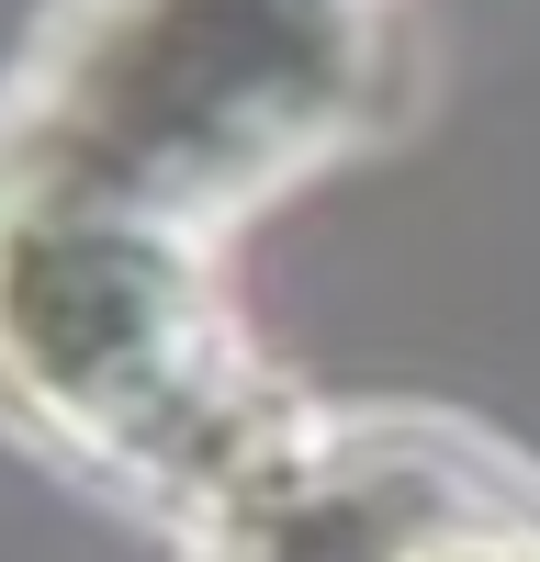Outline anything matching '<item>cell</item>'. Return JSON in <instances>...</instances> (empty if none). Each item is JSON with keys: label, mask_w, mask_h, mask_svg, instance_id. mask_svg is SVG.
I'll use <instances>...</instances> for the list:
<instances>
[{"label": "cell", "mask_w": 540, "mask_h": 562, "mask_svg": "<svg viewBox=\"0 0 540 562\" xmlns=\"http://www.w3.org/2000/svg\"><path fill=\"white\" fill-rule=\"evenodd\" d=\"M417 562H540V518H518V506H484V518L439 529Z\"/></svg>", "instance_id": "3"}, {"label": "cell", "mask_w": 540, "mask_h": 562, "mask_svg": "<svg viewBox=\"0 0 540 562\" xmlns=\"http://www.w3.org/2000/svg\"><path fill=\"white\" fill-rule=\"evenodd\" d=\"M0 405L169 506H203L293 416L180 225L45 169H0Z\"/></svg>", "instance_id": "1"}, {"label": "cell", "mask_w": 540, "mask_h": 562, "mask_svg": "<svg viewBox=\"0 0 540 562\" xmlns=\"http://www.w3.org/2000/svg\"><path fill=\"white\" fill-rule=\"evenodd\" d=\"M349 68V0H79L0 124V169H45L192 237L327 147Z\"/></svg>", "instance_id": "2"}]
</instances>
